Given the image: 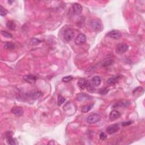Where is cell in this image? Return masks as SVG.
I'll list each match as a JSON object with an SVG mask.
<instances>
[{"mask_svg": "<svg viewBox=\"0 0 145 145\" xmlns=\"http://www.w3.org/2000/svg\"><path fill=\"white\" fill-rule=\"evenodd\" d=\"M107 135L104 132H101L99 134V138L101 141H104L107 139Z\"/></svg>", "mask_w": 145, "mask_h": 145, "instance_id": "28", "label": "cell"}, {"mask_svg": "<svg viewBox=\"0 0 145 145\" xmlns=\"http://www.w3.org/2000/svg\"><path fill=\"white\" fill-rule=\"evenodd\" d=\"M4 48L6 49L11 51V50H13L14 49H15V44L13 43L6 42V43H5V44H4Z\"/></svg>", "mask_w": 145, "mask_h": 145, "instance_id": "18", "label": "cell"}, {"mask_svg": "<svg viewBox=\"0 0 145 145\" xmlns=\"http://www.w3.org/2000/svg\"><path fill=\"white\" fill-rule=\"evenodd\" d=\"M73 79V76L72 75H68V76H66V77H64L63 78V81L65 83H67L69 82L72 80Z\"/></svg>", "mask_w": 145, "mask_h": 145, "instance_id": "22", "label": "cell"}, {"mask_svg": "<svg viewBox=\"0 0 145 145\" xmlns=\"http://www.w3.org/2000/svg\"><path fill=\"white\" fill-rule=\"evenodd\" d=\"M120 79H121V76H119V75L113 77L112 78H109V79L107 80V84L109 85H113L119 81V80Z\"/></svg>", "mask_w": 145, "mask_h": 145, "instance_id": "14", "label": "cell"}, {"mask_svg": "<svg viewBox=\"0 0 145 145\" xmlns=\"http://www.w3.org/2000/svg\"><path fill=\"white\" fill-rule=\"evenodd\" d=\"M6 27L10 30H15L16 27V25L15 22H14L13 20H10L7 22Z\"/></svg>", "mask_w": 145, "mask_h": 145, "instance_id": "17", "label": "cell"}, {"mask_svg": "<svg viewBox=\"0 0 145 145\" xmlns=\"http://www.w3.org/2000/svg\"><path fill=\"white\" fill-rule=\"evenodd\" d=\"M75 43L77 45H82L86 42V37L84 34H80L75 39Z\"/></svg>", "mask_w": 145, "mask_h": 145, "instance_id": "5", "label": "cell"}, {"mask_svg": "<svg viewBox=\"0 0 145 145\" xmlns=\"http://www.w3.org/2000/svg\"><path fill=\"white\" fill-rule=\"evenodd\" d=\"M7 142H8V144H16V142L15 139H14L13 137H11V138H9L7 139Z\"/></svg>", "mask_w": 145, "mask_h": 145, "instance_id": "27", "label": "cell"}, {"mask_svg": "<svg viewBox=\"0 0 145 145\" xmlns=\"http://www.w3.org/2000/svg\"><path fill=\"white\" fill-rule=\"evenodd\" d=\"M65 101V99L61 95H59L58 97V100H57V104L58 106H61L62 104H63Z\"/></svg>", "mask_w": 145, "mask_h": 145, "instance_id": "24", "label": "cell"}, {"mask_svg": "<svg viewBox=\"0 0 145 145\" xmlns=\"http://www.w3.org/2000/svg\"><path fill=\"white\" fill-rule=\"evenodd\" d=\"M23 79L25 80L26 82H27L28 84H33L34 83L36 82V81L37 79V76L32 74H28L25 75L23 77Z\"/></svg>", "mask_w": 145, "mask_h": 145, "instance_id": "7", "label": "cell"}, {"mask_svg": "<svg viewBox=\"0 0 145 145\" xmlns=\"http://www.w3.org/2000/svg\"><path fill=\"white\" fill-rule=\"evenodd\" d=\"M94 106V104H87V105H86L83 106L82 107V112L84 113H87L88 112H89L92 108Z\"/></svg>", "mask_w": 145, "mask_h": 145, "instance_id": "19", "label": "cell"}, {"mask_svg": "<svg viewBox=\"0 0 145 145\" xmlns=\"http://www.w3.org/2000/svg\"><path fill=\"white\" fill-rule=\"evenodd\" d=\"M128 48H129V47H128L127 44L120 43L117 45V47H116V53L120 54L124 53L128 51Z\"/></svg>", "mask_w": 145, "mask_h": 145, "instance_id": "3", "label": "cell"}, {"mask_svg": "<svg viewBox=\"0 0 145 145\" xmlns=\"http://www.w3.org/2000/svg\"><path fill=\"white\" fill-rule=\"evenodd\" d=\"M121 117V113L118 111L113 110L111 111L109 115V118H110L111 121H115L118 118H119Z\"/></svg>", "mask_w": 145, "mask_h": 145, "instance_id": "12", "label": "cell"}, {"mask_svg": "<svg viewBox=\"0 0 145 145\" xmlns=\"http://www.w3.org/2000/svg\"><path fill=\"white\" fill-rule=\"evenodd\" d=\"M64 39L67 42H69L72 40L74 37V32L73 31L70 29V28H68V29L66 30L64 32Z\"/></svg>", "mask_w": 145, "mask_h": 145, "instance_id": "4", "label": "cell"}, {"mask_svg": "<svg viewBox=\"0 0 145 145\" xmlns=\"http://www.w3.org/2000/svg\"><path fill=\"white\" fill-rule=\"evenodd\" d=\"M41 43V41L39 40H38L37 39H32L31 40V41L30 42V45H32V46H36V45L39 44V43Z\"/></svg>", "mask_w": 145, "mask_h": 145, "instance_id": "25", "label": "cell"}, {"mask_svg": "<svg viewBox=\"0 0 145 145\" xmlns=\"http://www.w3.org/2000/svg\"><path fill=\"white\" fill-rule=\"evenodd\" d=\"M113 63V61L112 60H109L106 61V62H104V63L103 64V67H106V66H110Z\"/></svg>", "mask_w": 145, "mask_h": 145, "instance_id": "30", "label": "cell"}, {"mask_svg": "<svg viewBox=\"0 0 145 145\" xmlns=\"http://www.w3.org/2000/svg\"><path fill=\"white\" fill-rule=\"evenodd\" d=\"M1 34L4 37H7V38H12L13 37V35H11V34H10V33H9L8 32H7V31H2Z\"/></svg>", "mask_w": 145, "mask_h": 145, "instance_id": "26", "label": "cell"}, {"mask_svg": "<svg viewBox=\"0 0 145 145\" xmlns=\"http://www.w3.org/2000/svg\"><path fill=\"white\" fill-rule=\"evenodd\" d=\"M108 36L115 39H119L121 36V32L118 30H112L107 34Z\"/></svg>", "mask_w": 145, "mask_h": 145, "instance_id": "9", "label": "cell"}, {"mask_svg": "<svg viewBox=\"0 0 145 145\" xmlns=\"http://www.w3.org/2000/svg\"><path fill=\"white\" fill-rule=\"evenodd\" d=\"M87 80L85 78H80L78 82V86L80 90H84L86 87Z\"/></svg>", "mask_w": 145, "mask_h": 145, "instance_id": "15", "label": "cell"}, {"mask_svg": "<svg viewBox=\"0 0 145 145\" xmlns=\"http://www.w3.org/2000/svg\"><path fill=\"white\" fill-rule=\"evenodd\" d=\"M100 118L101 117L99 114L92 113L88 116L87 118V121L89 123H95L100 121Z\"/></svg>", "mask_w": 145, "mask_h": 145, "instance_id": "2", "label": "cell"}, {"mask_svg": "<svg viewBox=\"0 0 145 145\" xmlns=\"http://www.w3.org/2000/svg\"><path fill=\"white\" fill-rule=\"evenodd\" d=\"M109 91V89L107 88H103L100 90L99 93L101 95H106Z\"/></svg>", "mask_w": 145, "mask_h": 145, "instance_id": "29", "label": "cell"}, {"mask_svg": "<svg viewBox=\"0 0 145 145\" xmlns=\"http://www.w3.org/2000/svg\"><path fill=\"white\" fill-rule=\"evenodd\" d=\"M132 121H126V122H123L121 125H122V126H123V127H126V126L130 125V124H132Z\"/></svg>", "mask_w": 145, "mask_h": 145, "instance_id": "32", "label": "cell"}, {"mask_svg": "<svg viewBox=\"0 0 145 145\" xmlns=\"http://www.w3.org/2000/svg\"><path fill=\"white\" fill-rule=\"evenodd\" d=\"M130 104V101L128 100H121L120 101H118L115 104H113L112 107L113 108H117L120 107H127Z\"/></svg>", "mask_w": 145, "mask_h": 145, "instance_id": "6", "label": "cell"}, {"mask_svg": "<svg viewBox=\"0 0 145 145\" xmlns=\"http://www.w3.org/2000/svg\"><path fill=\"white\" fill-rule=\"evenodd\" d=\"M7 14H8V11L5 9L1 5L0 6V15L4 16H5Z\"/></svg>", "mask_w": 145, "mask_h": 145, "instance_id": "23", "label": "cell"}, {"mask_svg": "<svg viewBox=\"0 0 145 145\" xmlns=\"http://www.w3.org/2000/svg\"><path fill=\"white\" fill-rule=\"evenodd\" d=\"M86 88L87 89L88 91L90 92H94L95 91V88L94 87L93 85L91 84V81H89V80H87V83H86Z\"/></svg>", "mask_w": 145, "mask_h": 145, "instance_id": "20", "label": "cell"}, {"mask_svg": "<svg viewBox=\"0 0 145 145\" xmlns=\"http://www.w3.org/2000/svg\"><path fill=\"white\" fill-rule=\"evenodd\" d=\"M77 99L78 101H83L85 100H87L90 99V97L87 94H79L77 96Z\"/></svg>", "mask_w": 145, "mask_h": 145, "instance_id": "16", "label": "cell"}, {"mask_svg": "<svg viewBox=\"0 0 145 145\" xmlns=\"http://www.w3.org/2000/svg\"><path fill=\"white\" fill-rule=\"evenodd\" d=\"M11 113L15 115L16 116H21L23 115L24 111L23 109L20 107H14L11 110Z\"/></svg>", "mask_w": 145, "mask_h": 145, "instance_id": "10", "label": "cell"}, {"mask_svg": "<svg viewBox=\"0 0 145 145\" xmlns=\"http://www.w3.org/2000/svg\"><path fill=\"white\" fill-rule=\"evenodd\" d=\"M143 91H144V90L143 88L141 87H137L136 89H135L134 90V91H133V94L135 93V92H143Z\"/></svg>", "mask_w": 145, "mask_h": 145, "instance_id": "31", "label": "cell"}, {"mask_svg": "<svg viewBox=\"0 0 145 145\" xmlns=\"http://www.w3.org/2000/svg\"><path fill=\"white\" fill-rule=\"evenodd\" d=\"M91 27L94 31L100 32L103 30V26L100 20L95 19L91 21Z\"/></svg>", "mask_w": 145, "mask_h": 145, "instance_id": "1", "label": "cell"}, {"mask_svg": "<svg viewBox=\"0 0 145 145\" xmlns=\"http://www.w3.org/2000/svg\"><path fill=\"white\" fill-rule=\"evenodd\" d=\"M91 82L94 86H98L101 84V79L99 76H94L92 78Z\"/></svg>", "mask_w": 145, "mask_h": 145, "instance_id": "13", "label": "cell"}, {"mask_svg": "<svg viewBox=\"0 0 145 145\" xmlns=\"http://www.w3.org/2000/svg\"><path fill=\"white\" fill-rule=\"evenodd\" d=\"M42 93L41 92L37 91V92H34V93H32L31 94H30L29 95V97H30L31 99L35 100V99H37L39 98V97H40V96H42Z\"/></svg>", "mask_w": 145, "mask_h": 145, "instance_id": "21", "label": "cell"}, {"mask_svg": "<svg viewBox=\"0 0 145 145\" xmlns=\"http://www.w3.org/2000/svg\"><path fill=\"white\" fill-rule=\"evenodd\" d=\"M73 10L75 15H79L82 11V6L79 4L74 3L73 5Z\"/></svg>", "mask_w": 145, "mask_h": 145, "instance_id": "11", "label": "cell"}, {"mask_svg": "<svg viewBox=\"0 0 145 145\" xmlns=\"http://www.w3.org/2000/svg\"><path fill=\"white\" fill-rule=\"evenodd\" d=\"M120 130V127L118 124H113L107 128V132L109 134H113Z\"/></svg>", "mask_w": 145, "mask_h": 145, "instance_id": "8", "label": "cell"}]
</instances>
